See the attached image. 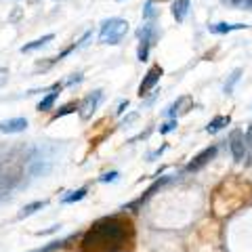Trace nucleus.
<instances>
[{
    "instance_id": "obj_1",
    "label": "nucleus",
    "mask_w": 252,
    "mask_h": 252,
    "mask_svg": "<svg viewBox=\"0 0 252 252\" xmlns=\"http://www.w3.org/2000/svg\"><path fill=\"white\" fill-rule=\"evenodd\" d=\"M122 217H105L97 220L82 238V252H120L126 248L132 229Z\"/></svg>"
},
{
    "instance_id": "obj_2",
    "label": "nucleus",
    "mask_w": 252,
    "mask_h": 252,
    "mask_svg": "<svg viewBox=\"0 0 252 252\" xmlns=\"http://www.w3.org/2000/svg\"><path fill=\"white\" fill-rule=\"evenodd\" d=\"M130 30V23L122 19V17H109L101 23V30H99V42L101 44H120L122 38L128 34Z\"/></svg>"
},
{
    "instance_id": "obj_3",
    "label": "nucleus",
    "mask_w": 252,
    "mask_h": 252,
    "mask_svg": "<svg viewBox=\"0 0 252 252\" xmlns=\"http://www.w3.org/2000/svg\"><path fill=\"white\" fill-rule=\"evenodd\" d=\"M103 101V91L101 89H97V91H93V93H89L86 97L78 103V116H80V120H91V118L94 116V112L99 109V103Z\"/></svg>"
},
{
    "instance_id": "obj_4",
    "label": "nucleus",
    "mask_w": 252,
    "mask_h": 252,
    "mask_svg": "<svg viewBox=\"0 0 252 252\" xmlns=\"http://www.w3.org/2000/svg\"><path fill=\"white\" fill-rule=\"evenodd\" d=\"M162 74H164V69L160 65H152V67H149L147 74L143 76V80H141V84H139V97H147L149 91L156 89V84L160 82Z\"/></svg>"
},
{
    "instance_id": "obj_5",
    "label": "nucleus",
    "mask_w": 252,
    "mask_h": 252,
    "mask_svg": "<svg viewBox=\"0 0 252 252\" xmlns=\"http://www.w3.org/2000/svg\"><path fill=\"white\" fill-rule=\"evenodd\" d=\"M229 149L233 160L242 162L246 158V139H244V130L242 128H233L229 132Z\"/></svg>"
},
{
    "instance_id": "obj_6",
    "label": "nucleus",
    "mask_w": 252,
    "mask_h": 252,
    "mask_svg": "<svg viewBox=\"0 0 252 252\" xmlns=\"http://www.w3.org/2000/svg\"><path fill=\"white\" fill-rule=\"evenodd\" d=\"M217 154H219V147H217V145H210V147H206V149H202V152L187 164V170H189V172H195V170L204 168L210 160H215Z\"/></svg>"
},
{
    "instance_id": "obj_7",
    "label": "nucleus",
    "mask_w": 252,
    "mask_h": 252,
    "mask_svg": "<svg viewBox=\"0 0 252 252\" xmlns=\"http://www.w3.org/2000/svg\"><path fill=\"white\" fill-rule=\"evenodd\" d=\"M28 128V118H9V120H0V132L4 135H17Z\"/></svg>"
},
{
    "instance_id": "obj_8",
    "label": "nucleus",
    "mask_w": 252,
    "mask_h": 252,
    "mask_svg": "<svg viewBox=\"0 0 252 252\" xmlns=\"http://www.w3.org/2000/svg\"><path fill=\"white\" fill-rule=\"evenodd\" d=\"M191 105H193V99L189 97V94H183V97H179L172 105H168V112H166V114L177 120V116H179V114H187L189 109H191Z\"/></svg>"
},
{
    "instance_id": "obj_9",
    "label": "nucleus",
    "mask_w": 252,
    "mask_h": 252,
    "mask_svg": "<svg viewBox=\"0 0 252 252\" xmlns=\"http://www.w3.org/2000/svg\"><path fill=\"white\" fill-rule=\"evenodd\" d=\"M246 28H248L246 23H227V21H219V23H210L208 32H210V34H217V36H223V34H229V32L246 30Z\"/></svg>"
},
{
    "instance_id": "obj_10",
    "label": "nucleus",
    "mask_w": 252,
    "mask_h": 252,
    "mask_svg": "<svg viewBox=\"0 0 252 252\" xmlns=\"http://www.w3.org/2000/svg\"><path fill=\"white\" fill-rule=\"evenodd\" d=\"M170 13H172V17H175L177 23H183L187 13H189V0H175L170 6Z\"/></svg>"
},
{
    "instance_id": "obj_11",
    "label": "nucleus",
    "mask_w": 252,
    "mask_h": 252,
    "mask_svg": "<svg viewBox=\"0 0 252 252\" xmlns=\"http://www.w3.org/2000/svg\"><path fill=\"white\" fill-rule=\"evenodd\" d=\"M51 40H55V34H44L40 38H36V40H32L28 44H23L21 46V53H32V51H38V49H42V46H46Z\"/></svg>"
},
{
    "instance_id": "obj_12",
    "label": "nucleus",
    "mask_w": 252,
    "mask_h": 252,
    "mask_svg": "<svg viewBox=\"0 0 252 252\" xmlns=\"http://www.w3.org/2000/svg\"><path fill=\"white\" fill-rule=\"evenodd\" d=\"M229 122H231V116H217V118H212V120L208 122V126H206V132H208V135H217V132L220 128H225Z\"/></svg>"
},
{
    "instance_id": "obj_13",
    "label": "nucleus",
    "mask_w": 252,
    "mask_h": 252,
    "mask_svg": "<svg viewBox=\"0 0 252 252\" xmlns=\"http://www.w3.org/2000/svg\"><path fill=\"white\" fill-rule=\"evenodd\" d=\"M46 206V200H36V202H32V204H26L21 210H19V215H17V219L21 220V219H28V217H32V215H36L38 210H42Z\"/></svg>"
},
{
    "instance_id": "obj_14",
    "label": "nucleus",
    "mask_w": 252,
    "mask_h": 252,
    "mask_svg": "<svg viewBox=\"0 0 252 252\" xmlns=\"http://www.w3.org/2000/svg\"><path fill=\"white\" fill-rule=\"evenodd\" d=\"M156 40H152V38H141L139 40V49H137V59L143 63L149 59V51H152V46H154Z\"/></svg>"
},
{
    "instance_id": "obj_15",
    "label": "nucleus",
    "mask_w": 252,
    "mask_h": 252,
    "mask_svg": "<svg viewBox=\"0 0 252 252\" xmlns=\"http://www.w3.org/2000/svg\"><path fill=\"white\" fill-rule=\"evenodd\" d=\"M61 94V89L59 91H53V93H49L46 94V97H42V101L40 103H38V112H51L53 109V105H55V101H57V97Z\"/></svg>"
},
{
    "instance_id": "obj_16",
    "label": "nucleus",
    "mask_w": 252,
    "mask_h": 252,
    "mask_svg": "<svg viewBox=\"0 0 252 252\" xmlns=\"http://www.w3.org/2000/svg\"><path fill=\"white\" fill-rule=\"evenodd\" d=\"M242 74H244V69H242V67H235L233 72L229 74V78H227V82H225V86H223V91H225L227 94H231V93H233V86L240 82Z\"/></svg>"
},
{
    "instance_id": "obj_17",
    "label": "nucleus",
    "mask_w": 252,
    "mask_h": 252,
    "mask_svg": "<svg viewBox=\"0 0 252 252\" xmlns=\"http://www.w3.org/2000/svg\"><path fill=\"white\" fill-rule=\"evenodd\" d=\"M156 17H158L156 2L154 0H147L145 6H143V21H156Z\"/></svg>"
},
{
    "instance_id": "obj_18",
    "label": "nucleus",
    "mask_w": 252,
    "mask_h": 252,
    "mask_svg": "<svg viewBox=\"0 0 252 252\" xmlns=\"http://www.w3.org/2000/svg\"><path fill=\"white\" fill-rule=\"evenodd\" d=\"M86 191H89V187H80V189H76V191H72L69 195H65L61 202L63 204H74V202H80L84 195H86Z\"/></svg>"
},
{
    "instance_id": "obj_19",
    "label": "nucleus",
    "mask_w": 252,
    "mask_h": 252,
    "mask_svg": "<svg viewBox=\"0 0 252 252\" xmlns=\"http://www.w3.org/2000/svg\"><path fill=\"white\" fill-rule=\"evenodd\" d=\"M78 109V103L76 101H72V103H67V105H63V107H59L57 112H55V116L51 118V120H59V118H63V116H67V114H72V112H76Z\"/></svg>"
},
{
    "instance_id": "obj_20",
    "label": "nucleus",
    "mask_w": 252,
    "mask_h": 252,
    "mask_svg": "<svg viewBox=\"0 0 252 252\" xmlns=\"http://www.w3.org/2000/svg\"><path fill=\"white\" fill-rule=\"evenodd\" d=\"M177 120L175 118H170V120H166L162 126H160V135H168V132H172V130H177Z\"/></svg>"
},
{
    "instance_id": "obj_21",
    "label": "nucleus",
    "mask_w": 252,
    "mask_h": 252,
    "mask_svg": "<svg viewBox=\"0 0 252 252\" xmlns=\"http://www.w3.org/2000/svg\"><path fill=\"white\" fill-rule=\"evenodd\" d=\"M118 177H120V172L112 170V172H105L103 177H99V181H101V183H114V181H118Z\"/></svg>"
},
{
    "instance_id": "obj_22",
    "label": "nucleus",
    "mask_w": 252,
    "mask_h": 252,
    "mask_svg": "<svg viewBox=\"0 0 252 252\" xmlns=\"http://www.w3.org/2000/svg\"><path fill=\"white\" fill-rule=\"evenodd\" d=\"M128 105H130V101L128 99H124V101H120V105H118V109H116V116H122L126 109H128Z\"/></svg>"
},
{
    "instance_id": "obj_23",
    "label": "nucleus",
    "mask_w": 252,
    "mask_h": 252,
    "mask_svg": "<svg viewBox=\"0 0 252 252\" xmlns=\"http://www.w3.org/2000/svg\"><path fill=\"white\" fill-rule=\"evenodd\" d=\"M82 82V74H74L72 78H69V80L63 84V86H74V84H80Z\"/></svg>"
},
{
    "instance_id": "obj_24",
    "label": "nucleus",
    "mask_w": 252,
    "mask_h": 252,
    "mask_svg": "<svg viewBox=\"0 0 252 252\" xmlns=\"http://www.w3.org/2000/svg\"><path fill=\"white\" fill-rule=\"evenodd\" d=\"M137 118H139V114H137V112H132V114H128V116L124 118V120H122V124H120V126H128V124H132V122H135Z\"/></svg>"
},
{
    "instance_id": "obj_25",
    "label": "nucleus",
    "mask_w": 252,
    "mask_h": 252,
    "mask_svg": "<svg viewBox=\"0 0 252 252\" xmlns=\"http://www.w3.org/2000/svg\"><path fill=\"white\" fill-rule=\"evenodd\" d=\"M6 80H9V69H0V89H2V86L6 84Z\"/></svg>"
},
{
    "instance_id": "obj_26",
    "label": "nucleus",
    "mask_w": 252,
    "mask_h": 252,
    "mask_svg": "<svg viewBox=\"0 0 252 252\" xmlns=\"http://www.w3.org/2000/svg\"><path fill=\"white\" fill-rule=\"evenodd\" d=\"M166 147H168V145H162L160 149H156V152H154V154H149V160H156V158H158V156H160V154H164V152H166Z\"/></svg>"
},
{
    "instance_id": "obj_27",
    "label": "nucleus",
    "mask_w": 252,
    "mask_h": 252,
    "mask_svg": "<svg viewBox=\"0 0 252 252\" xmlns=\"http://www.w3.org/2000/svg\"><path fill=\"white\" fill-rule=\"evenodd\" d=\"M240 6H244V9H252V0H242Z\"/></svg>"
},
{
    "instance_id": "obj_28",
    "label": "nucleus",
    "mask_w": 252,
    "mask_h": 252,
    "mask_svg": "<svg viewBox=\"0 0 252 252\" xmlns=\"http://www.w3.org/2000/svg\"><path fill=\"white\" fill-rule=\"evenodd\" d=\"M32 252H38V250H32Z\"/></svg>"
},
{
    "instance_id": "obj_29",
    "label": "nucleus",
    "mask_w": 252,
    "mask_h": 252,
    "mask_svg": "<svg viewBox=\"0 0 252 252\" xmlns=\"http://www.w3.org/2000/svg\"><path fill=\"white\" fill-rule=\"evenodd\" d=\"M118 2H120V0H118Z\"/></svg>"
},
{
    "instance_id": "obj_30",
    "label": "nucleus",
    "mask_w": 252,
    "mask_h": 252,
    "mask_svg": "<svg viewBox=\"0 0 252 252\" xmlns=\"http://www.w3.org/2000/svg\"><path fill=\"white\" fill-rule=\"evenodd\" d=\"M0 158H2V156H0Z\"/></svg>"
}]
</instances>
